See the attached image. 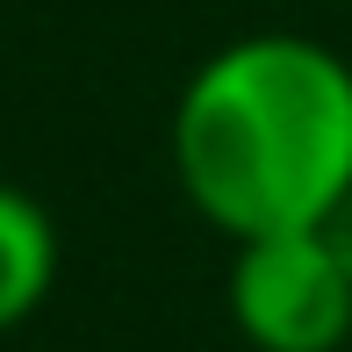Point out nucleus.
Instances as JSON below:
<instances>
[{"label":"nucleus","mask_w":352,"mask_h":352,"mask_svg":"<svg viewBox=\"0 0 352 352\" xmlns=\"http://www.w3.org/2000/svg\"><path fill=\"white\" fill-rule=\"evenodd\" d=\"M166 151L187 209L230 245L324 230L352 195V65L302 29L230 36L187 72Z\"/></svg>","instance_id":"1"},{"label":"nucleus","mask_w":352,"mask_h":352,"mask_svg":"<svg viewBox=\"0 0 352 352\" xmlns=\"http://www.w3.org/2000/svg\"><path fill=\"white\" fill-rule=\"evenodd\" d=\"M223 295L252 352H338L352 338V274L331 230L245 237Z\"/></svg>","instance_id":"2"},{"label":"nucleus","mask_w":352,"mask_h":352,"mask_svg":"<svg viewBox=\"0 0 352 352\" xmlns=\"http://www.w3.org/2000/svg\"><path fill=\"white\" fill-rule=\"evenodd\" d=\"M58 287V223L29 187L0 180V331L29 324Z\"/></svg>","instance_id":"3"},{"label":"nucleus","mask_w":352,"mask_h":352,"mask_svg":"<svg viewBox=\"0 0 352 352\" xmlns=\"http://www.w3.org/2000/svg\"><path fill=\"white\" fill-rule=\"evenodd\" d=\"M324 230H331V245H338V259H345V274H352V195L338 201V209H331V223H324Z\"/></svg>","instance_id":"4"}]
</instances>
